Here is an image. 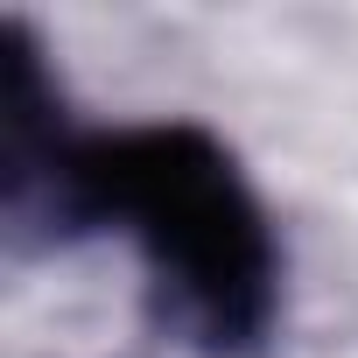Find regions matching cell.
I'll use <instances>...</instances> for the list:
<instances>
[{
	"instance_id": "cell-1",
	"label": "cell",
	"mask_w": 358,
	"mask_h": 358,
	"mask_svg": "<svg viewBox=\"0 0 358 358\" xmlns=\"http://www.w3.org/2000/svg\"><path fill=\"white\" fill-rule=\"evenodd\" d=\"M78 197L92 218H127L204 344H253L274 309V239L232 155L197 127H141L85 141Z\"/></svg>"
}]
</instances>
